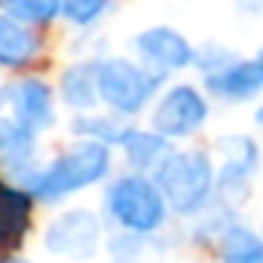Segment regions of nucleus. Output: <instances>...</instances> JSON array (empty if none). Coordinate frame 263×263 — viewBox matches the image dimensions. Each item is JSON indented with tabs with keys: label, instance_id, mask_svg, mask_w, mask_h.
Instances as JSON below:
<instances>
[{
	"label": "nucleus",
	"instance_id": "obj_1",
	"mask_svg": "<svg viewBox=\"0 0 263 263\" xmlns=\"http://www.w3.org/2000/svg\"><path fill=\"white\" fill-rule=\"evenodd\" d=\"M110 168V150L98 141H83L77 147H70L62 153L52 165H46L37 175H28V190L31 196L43 199V202H55L65 199L83 187H92L95 181H101Z\"/></svg>",
	"mask_w": 263,
	"mask_h": 263
},
{
	"label": "nucleus",
	"instance_id": "obj_2",
	"mask_svg": "<svg viewBox=\"0 0 263 263\" xmlns=\"http://www.w3.org/2000/svg\"><path fill=\"white\" fill-rule=\"evenodd\" d=\"M156 190L181 214H196L214 190V168L205 153L181 150L165 153L156 165Z\"/></svg>",
	"mask_w": 263,
	"mask_h": 263
},
{
	"label": "nucleus",
	"instance_id": "obj_3",
	"mask_svg": "<svg viewBox=\"0 0 263 263\" xmlns=\"http://www.w3.org/2000/svg\"><path fill=\"white\" fill-rule=\"evenodd\" d=\"M107 208L117 223L129 233H153L165 220V199L159 196L156 184L141 175H126L107 190Z\"/></svg>",
	"mask_w": 263,
	"mask_h": 263
},
{
	"label": "nucleus",
	"instance_id": "obj_4",
	"mask_svg": "<svg viewBox=\"0 0 263 263\" xmlns=\"http://www.w3.org/2000/svg\"><path fill=\"white\" fill-rule=\"evenodd\" d=\"M98 98H104L120 114H138L159 86L156 73H147L126 59H107L95 67Z\"/></svg>",
	"mask_w": 263,
	"mask_h": 263
},
{
	"label": "nucleus",
	"instance_id": "obj_5",
	"mask_svg": "<svg viewBox=\"0 0 263 263\" xmlns=\"http://www.w3.org/2000/svg\"><path fill=\"white\" fill-rule=\"evenodd\" d=\"M208 104L193 86H175L153 110V132L162 138H187L205 123Z\"/></svg>",
	"mask_w": 263,
	"mask_h": 263
},
{
	"label": "nucleus",
	"instance_id": "obj_6",
	"mask_svg": "<svg viewBox=\"0 0 263 263\" xmlns=\"http://www.w3.org/2000/svg\"><path fill=\"white\" fill-rule=\"evenodd\" d=\"M101 242V223L92 211H65L46 230V248L62 257H92Z\"/></svg>",
	"mask_w": 263,
	"mask_h": 263
},
{
	"label": "nucleus",
	"instance_id": "obj_7",
	"mask_svg": "<svg viewBox=\"0 0 263 263\" xmlns=\"http://www.w3.org/2000/svg\"><path fill=\"white\" fill-rule=\"evenodd\" d=\"M12 104L15 110V123H22L25 129L40 132L49 129L55 120V107H52V92L43 80H22L15 86L0 89V104Z\"/></svg>",
	"mask_w": 263,
	"mask_h": 263
},
{
	"label": "nucleus",
	"instance_id": "obj_8",
	"mask_svg": "<svg viewBox=\"0 0 263 263\" xmlns=\"http://www.w3.org/2000/svg\"><path fill=\"white\" fill-rule=\"evenodd\" d=\"M135 46H138V52H141L144 62H150L153 67H162V70H181V67H187L196 59L190 40L181 31L165 28V25L141 31L135 37Z\"/></svg>",
	"mask_w": 263,
	"mask_h": 263
},
{
	"label": "nucleus",
	"instance_id": "obj_9",
	"mask_svg": "<svg viewBox=\"0 0 263 263\" xmlns=\"http://www.w3.org/2000/svg\"><path fill=\"white\" fill-rule=\"evenodd\" d=\"M205 86L220 95V98H233V101H245L251 95H257L263 89V67L257 62H230L220 70L205 73Z\"/></svg>",
	"mask_w": 263,
	"mask_h": 263
},
{
	"label": "nucleus",
	"instance_id": "obj_10",
	"mask_svg": "<svg viewBox=\"0 0 263 263\" xmlns=\"http://www.w3.org/2000/svg\"><path fill=\"white\" fill-rule=\"evenodd\" d=\"M37 55V37L15 18L0 15V65L22 67Z\"/></svg>",
	"mask_w": 263,
	"mask_h": 263
},
{
	"label": "nucleus",
	"instance_id": "obj_11",
	"mask_svg": "<svg viewBox=\"0 0 263 263\" xmlns=\"http://www.w3.org/2000/svg\"><path fill=\"white\" fill-rule=\"evenodd\" d=\"M28 208H31V199L22 190L0 187V251L18 245V239L25 236Z\"/></svg>",
	"mask_w": 263,
	"mask_h": 263
},
{
	"label": "nucleus",
	"instance_id": "obj_12",
	"mask_svg": "<svg viewBox=\"0 0 263 263\" xmlns=\"http://www.w3.org/2000/svg\"><path fill=\"white\" fill-rule=\"evenodd\" d=\"M31 156H34V132L15 123L12 117H0V159L15 175H22Z\"/></svg>",
	"mask_w": 263,
	"mask_h": 263
},
{
	"label": "nucleus",
	"instance_id": "obj_13",
	"mask_svg": "<svg viewBox=\"0 0 263 263\" xmlns=\"http://www.w3.org/2000/svg\"><path fill=\"white\" fill-rule=\"evenodd\" d=\"M62 101L70 107L89 110L98 101V86H95V67L92 65H77L67 67L62 77Z\"/></svg>",
	"mask_w": 263,
	"mask_h": 263
},
{
	"label": "nucleus",
	"instance_id": "obj_14",
	"mask_svg": "<svg viewBox=\"0 0 263 263\" xmlns=\"http://www.w3.org/2000/svg\"><path fill=\"white\" fill-rule=\"evenodd\" d=\"M223 263H263V239L245 227H230L220 239Z\"/></svg>",
	"mask_w": 263,
	"mask_h": 263
},
{
	"label": "nucleus",
	"instance_id": "obj_15",
	"mask_svg": "<svg viewBox=\"0 0 263 263\" xmlns=\"http://www.w3.org/2000/svg\"><path fill=\"white\" fill-rule=\"evenodd\" d=\"M126 147V156L135 168H150V165H159V159L168 153V144L162 135L156 132H126V138L120 141Z\"/></svg>",
	"mask_w": 263,
	"mask_h": 263
},
{
	"label": "nucleus",
	"instance_id": "obj_16",
	"mask_svg": "<svg viewBox=\"0 0 263 263\" xmlns=\"http://www.w3.org/2000/svg\"><path fill=\"white\" fill-rule=\"evenodd\" d=\"M73 132H80V135H89V141H98V144H120L123 138H126V132L123 126H117L114 120H104V117H80L77 123H73Z\"/></svg>",
	"mask_w": 263,
	"mask_h": 263
},
{
	"label": "nucleus",
	"instance_id": "obj_17",
	"mask_svg": "<svg viewBox=\"0 0 263 263\" xmlns=\"http://www.w3.org/2000/svg\"><path fill=\"white\" fill-rule=\"evenodd\" d=\"M9 9H12L15 18L49 25L59 15V0H9Z\"/></svg>",
	"mask_w": 263,
	"mask_h": 263
},
{
	"label": "nucleus",
	"instance_id": "obj_18",
	"mask_svg": "<svg viewBox=\"0 0 263 263\" xmlns=\"http://www.w3.org/2000/svg\"><path fill=\"white\" fill-rule=\"evenodd\" d=\"M59 9L73 25H89L107 9V0H59Z\"/></svg>",
	"mask_w": 263,
	"mask_h": 263
},
{
	"label": "nucleus",
	"instance_id": "obj_19",
	"mask_svg": "<svg viewBox=\"0 0 263 263\" xmlns=\"http://www.w3.org/2000/svg\"><path fill=\"white\" fill-rule=\"evenodd\" d=\"M0 263H28V260H18V257H3Z\"/></svg>",
	"mask_w": 263,
	"mask_h": 263
},
{
	"label": "nucleus",
	"instance_id": "obj_20",
	"mask_svg": "<svg viewBox=\"0 0 263 263\" xmlns=\"http://www.w3.org/2000/svg\"><path fill=\"white\" fill-rule=\"evenodd\" d=\"M257 123H260V126H263V104H260V107H257Z\"/></svg>",
	"mask_w": 263,
	"mask_h": 263
},
{
	"label": "nucleus",
	"instance_id": "obj_21",
	"mask_svg": "<svg viewBox=\"0 0 263 263\" xmlns=\"http://www.w3.org/2000/svg\"><path fill=\"white\" fill-rule=\"evenodd\" d=\"M257 65H260V67H263V49H260V55H257Z\"/></svg>",
	"mask_w": 263,
	"mask_h": 263
}]
</instances>
